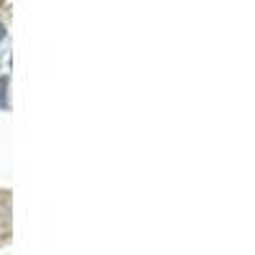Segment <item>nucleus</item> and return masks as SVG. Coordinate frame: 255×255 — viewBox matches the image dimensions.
<instances>
[{
	"instance_id": "nucleus-1",
	"label": "nucleus",
	"mask_w": 255,
	"mask_h": 255,
	"mask_svg": "<svg viewBox=\"0 0 255 255\" xmlns=\"http://www.w3.org/2000/svg\"><path fill=\"white\" fill-rule=\"evenodd\" d=\"M5 90H8V77H0V110H5V108H8Z\"/></svg>"
},
{
	"instance_id": "nucleus-2",
	"label": "nucleus",
	"mask_w": 255,
	"mask_h": 255,
	"mask_svg": "<svg viewBox=\"0 0 255 255\" xmlns=\"http://www.w3.org/2000/svg\"><path fill=\"white\" fill-rule=\"evenodd\" d=\"M3 41H5V26L0 23V44H3Z\"/></svg>"
}]
</instances>
